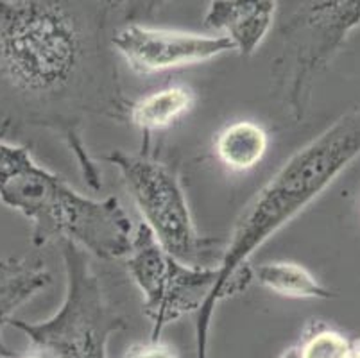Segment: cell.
<instances>
[{"mask_svg": "<svg viewBox=\"0 0 360 358\" xmlns=\"http://www.w3.org/2000/svg\"><path fill=\"white\" fill-rule=\"evenodd\" d=\"M106 162L119 170L142 213V222L170 256L188 265L217 267L226 241L199 233L172 167L143 149L142 153L111 151L106 154Z\"/></svg>", "mask_w": 360, "mask_h": 358, "instance_id": "cell-4", "label": "cell"}, {"mask_svg": "<svg viewBox=\"0 0 360 358\" xmlns=\"http://www.w3.org/2000/svg\"><path fill=\"white\" fill-rule=\"evenodd\" d=\"M276 0H212L205 25L230 39L242 56L255 54L273 27Z\"/></svg>", "mask_w": 360, "mask_h": 358, "instance_id": "cell-9", "label": "cell"}, {"mask_svg": "<svg viewBox=\"0 0 360 358\" xmlns=\"http://www.w3.org/2000/svg\"><path fill=\"white\" fill-rule=\"evenodd\" d=\"M251 281L265 290L296 300H332L335 295L309 269L294 262H265L251 267Z\"/></svg>", "mask_w": 360, "mask_h": 358, "instance_id": "cell-13", "label": "cell"}, {"mask_svg": "<svg viewBox=\"0 0 360 358\" xmlns=\"http://www.w3.org/2000/svg\"><path fill=\"white\" fill-rule=\"evenodd\" d=\"M349 358H360V339L349 343Z\"/></svg>", "mask_w": 360, "mask_h": 358, "instance_id": "cell-18", "label": "cell"}, {"mask_svg": "<svg viewBox=\"0 0 360 358\" xmlns=\"http://www.w3.org/2000/svg\"><path fill=\"white\" fill-rule=\"evenodd\" d=\"M170 0H124V16L127 22L150 20Z\"/></svg>", "mask_w": 360, "mask_h": 358, "instance_id": "cell-16", "label": "cell"}, {"mask_svg": "<svg viewBox=\"0 0 360 358\" xmlns=\"http://www.w3.org/2000/svg\"><path fill=\"white\" fill-rule=\"evenodd\" d=\"M111 47L139 75L206 63L235 51L233 44L222 34L210 36L150 27L142 22H127L117 29L111 36Z\"/></svg>", "mask_w": 360, "mask_h": 358, "instance_id": "cell-8", "label": "cell"}, {"mask_svg": "<svg viewBox=\"0 0 360 358\" xmlns=\"http://www.w3.org/2000/svg\"><path fill=\"white\" fill-rule=\"evenodd\" d=\"M296 347L300 358H349V340L321 321L305 328Z\"/></svg>", "mask_w": 360, "mask_h": 358, "instance_id": "cell-14", "label": "cell"}, {"mask_svg": "<svg viewBox=\"0 0 360 358\" xmlns=\"http://www.w3.org/2000/svg\"><path fill=\"white\" fill-rule=\"evenodd\" d=\"M124 358H178L174 347L162 339H149L147 343H135L126 350Z\"/></svg>", "mask_w": 360, "mask_h": 358, "instance_id": "cell-15", "label": "cell"}, {"mask_svg": "<svg viewBox=\"0 0 360 358\" xmlns=\"http://www.w3.org/2000/svg\"><path fill=\"white\" fill-rule=\"evenodd\" d=\"M280 358H300V357H297L296 344H294V346H290V347H287V350L280 354Z\"/></svg>", "mask_w": 360, "mask_h": 358, "instance_id": "cell-19", "label": "cell"}, {"mask_svg": "<svg viewBox=\"0 0 360 358\" xmlns=\"http://www.w3.org/2000/svg\"><path fill=\"white\" fill-rule=\"evenodd\" d=\"M0 203L31 222V242H70L103 260L126 258L133 241L129 217L117 197L83 196L67 179L34 162L27 146L0 138Z\"/></svg>", "mask_w": 360, "mask_h": 358, "instance_id": "cell-3", "label": "cell"}, {"mask_svg": "<svg viewBox=\"0 0 360 358\" xmlns=\"http://www.w3.org/2000/svg\"><path fill=\"white\" fill-rule=\"evenodd\" d=\"M360 158V104L297 149L244 206L215 267V283L198 312L195 343L208 344L217 305L251 283V256L309 208Z\"/></svg>", "mask_w": 360, "mask_h": 358, "instance_id": "cell-2", "label": "cell"}, {"mask_svg": "<svg viewBox=\"0 0 360 358\" xmlns=\"http://www.w3.org/2000/svg\"><path fill=\"white\" fill-rule=\"evenodd\" d=\"M195 95L191 88L176 84L150 91L135 103H129L127 120L146 136L170 127L194 108Z\"/></svg>", "mask_w": 360, "mask_h": 358, "instance_id": "cell-11", "label": "cell"}, {"mask_svg": "<svg viewBox=\"0 0 360 358\" xmlns=\"http://www.w3.org/2000/svg\"><path fill=\"white\" fill-rule=\"evenodd\" d=\"M60 248L67 274L61 307L41 323L11 319L9 324L56 358H108V340L127 326L126 319L108 303L88 252L70 242H60Z\"/></svg>", "mask_w": 360, "mask_h": 358, "instance_id": "cell-5", "label": "cell"}, {"mask_svg": "<svg viewBox=\"0 0 360 358\" xmlns=\"http://www.w3.org/2000/svg\"><path fill=\"white\" fill-rule=\"evenodd\" d=\"M113 0H0V110L6 126L47 127L103 186L83 142L88 118L126 120L108 32Z\"/></svg>", "mask_w": 360, "mask_h": 358, "instance_id": "cell-1", "label": "cell"}, {"mask_svg": "<svg viewBox=\"0 0 360 358\" xmlns=\"http://www.w3.org/2000/svg\"><path fill=\"white\" fill-rule=\"evenodd\" d=\"M360 27V0H310L281 27L278 88L294 120L305 117L317 77Z\"/></svg>", "mask_w": 360, "mask_h": 358, "instance_id": "cell-6", "label": "cell"}, {"mask_svg": "<svg viewBox=\"0 0 360 358\" xmlns=\"http://www.w3.org/2000/svg\"><path fill=\"white\" fill-rule=\"evenodd\" d=\"M269 134L253 120H237L222 127L215 136L214 151L219 162L231 172H248L264 160Z\"/></svg>", "mask_w": 360, "mask_h": 358, "instance_id": "cell-12", "label": "cell"}, {"mask_svg": "<svg viewBox=\"0 0 360 358\" xmlns=\"http://www.w3.org/2000/svg\"><path fill=\"white\" fill-rule=\"evenodd\" d=\"M126 265L143 298L153 340L160 339L169 324L198 314L215 283V267L188 265L170 256L143 222L133 233Z\"/></svg>", "mask_w": 360, "mask_h": 358, "instance_id": "cell-7", "label": "cell"}, {"mask_svg": "<svg viewBox=\"0 0 360 358\" xmlns=\"http://www.w3.org/2000/svg\"><path fill=\"white\" fill-rule=\"evenodd\" d=\"M51 281L47 267L36 256H16L0 260V358H18V354L8 350L2 333L13 319V312Z\"/></svg>", "mask_w": 360, "mask_h": 358, "instance_id": "cell-10", "label": "cell"}, {"mask_svg": "<svg viewBox=\"0 0 360 358\" xmlns=\"http://www.w3.org/2000/svg\"><path fill=\"white\" fill-rule=\"evenodd\" d=\"M18 358H20V357H18ZM24 358H56V357L52 353H49V351L36 347V351H32V353H29L27 357H24Z\"/></svg>", "mask_w": 360, "mask_h": 358, "instance_id": "cell-17", "label": "cell"}]
</instances>
